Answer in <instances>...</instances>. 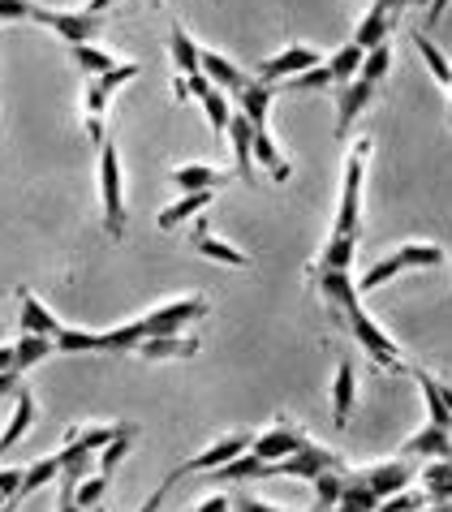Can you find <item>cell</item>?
<instances>
[{"mask_svg":"<svg viewBox=\"0 0 452 512\" xmlns=\"http://www.w3.org/2000/svg\"><path fill=\"white\" fill-rule=\"evenodd\" d=\"M121 426H125V422H108V426H69L65 439H74V444H82L87 452H100L104 444H112V439L121 435Z\"/></svg>","mask_w":452,"mask_h":512,"instance_id":"obj_39","label":"cell"},{"mask_svg":"<svg viewBox=\"0 0 452 512\" xmlns=\"http://www.w3.org/2000/svg\"><path fill=\"white\" fill-rule=\"evenodd\" d=\"M246 448H250V435H224V439H216V444H207L199 457L181 461L168 478L181 482V478H190V474H211V469H220V465H229L233 457H242Z\"/></svg>","mask_w":452,"mask_h":512,"instance_id":"obj_10","label":"cell"},{"mask_svg":"<svg viewBox=\"0 0 452 512\" xmlns=\"http://www.w3.org/2000/svg\"><path fill=\"white\" fill-rule=\"evenodd\" d=\"M371 99H375V82H366V78H353L345 87H336V138H349L353 121L362 117Z\"/></svg>","mask_w":452,"mask_h":512,"instance_id":"obj_13","label":"cell"},{"mask_svg":"<svg viewBox=\"0 0 452 512\" xmlns=\"http://www.w3.org/2000/svg\"><path fill=\"white\" fill-rule=\"evenodd\" d=\"M388 69H392V44H379V48H366V61H362V69H358V78H366V82H384L388 78Z\"/></svg>","mask_w":452,"mask_h":512,"instance_id":"obj_40","label":"cell"},{"mask_svg":"<svg viewBox=\"0 0 452 512\" xmlns=\"http://www.w3.org/2000/svg\"><path fill=\"white\" fill-rule=\"evenodd\" d=\"M168 177H173V186H177L181 194H194V190H220L224 181H229V177L220 173V168H207V164H181V168H173Z\"/></svg>","mask_w":452,"mask_h":512,"instance_id":"obj_24","label":"cell"},{"mask_svg":"<svg viewBox=\"0 0 452 512\" xmlns=\"http://www.w3.org/2000/svg\"><path fill=\"white\" fill-rule=\"evenodd\" d=\"M203 345H199V336H186V332H177V336H151L143 340L134 353L138 358H147V362H186L194 358Z\"/></svg>","mask_w":452,"mask_h":512,"instance_id":"obj_16","label":"cell"},{"mask_svg":"<svg viewBox=\"0 0 452 512\" xmlns=\"http://www.w3.org/2000/svg\"><path fill=\"white\" fill-rule=\"evenodd\" d=\"M414 379H418V388H422V401H427V422L452 431V409L444 405V396H440V379L427 375V371H414Z\"/></svg>","mask_w":452,"mask_h":512,"instance_id":"obj_28","label":"cell"},{"mask_svg":"<svg viewBox=\"0 0 452 512\" xmlns=\"http://www.w3.org/2000/svg\"><path fill=\"white\" fill-rule=\"evenodd\" d=\"M186 87H190V95L203 104V112H207V125L216 134H224L229 130V117H233V108H229V99H224V91L220 87H211V82L203 78V74H190L186 78Z\"/></svg>","mask_w":452,"mask_h":512,"instance_id":"obj_17","label":"cell"},{"mask_svg":"<svg viewBox=\"0 0 452 512\" xmlns=\"http://www.w3.org/2000/svg\"><path fill=\"white\" fill-rule=\"evenodd\" d=\"M414 48L422 52V61H427V69H431V78H435V82H440V87H444V91H452V65H448V56H444L440 48H435V44H431V35H422V31H418V35H414Z\"/></svg>","mask_w":452,"mask_h":512,"instance_id":"obj_37","label":"cell"},{"mask_svg":"<svg viewBox=\"0 0 452 512\" xmlns=\"http://www.w3.org/2000/svg\"><path fill=\"white\" fill-rule=\"evenodd\" d=\"M336 319H341L345 327H349V336L358 340V345L371 353V358L384 366V371H405V362H401V349H397V340H392L384 327H379L371 315L362 310V302H349V306H341L336 310Z\"/></svg>","mask_w":452,"mask_h":512,"instance_id":"obj_4","label":"cell"},{"mask_svg":"<svg viewBox=\"0 0 452 512\" xmlns=\"http://www.w3.org/2000/svg\"><path fill=\"white\" fill-rule=\"evenodd\" d=\"M315 65H319V52L315 48L293 44L285 52L267 56V61L259 65V82H289V78H298V74H306V69H315Z\"/></svg>","mask_w":452,"mask_h":512,"instance_id":"obj_12","label":"cell"},{"mask_svg":"<svg viewBox=\"0 0 452 512\" xmlns=\"http://www.w3.org/2000/svg\"><path fill=\"white\" fill-rule=\"evenodd\" d=\"M108 482H112L108 474H87L82 482H74V500H78V508H82V512H91V508L108 495Z\"/></svg>","mask_w":452,"mask_h":512,"instance_id":"obj_41","label":"cell"},{"mask_svg":"<svg viewBox=\"0 0 452 512\" xmlns=\"http://www.w3.org/2000/svg\"><path fill=\"white\" fill-rule=\"evenodd\" d=\"M199 74L211 82V87H220V91H233V95H242V87H246V74H242V69H237L233 61H229V56H224V52H211V48H203L199 52Z\"/></svg>","mask_w":452,"mask_h":512,"instance_id":"obj_20","label":"cell"},{"mask_svg":"<svg viewBox=\"0 0 452 512\" xmlns=\"http://www.w3.org/2000/svg\"><path fill=\"white\" fill-rule=\"evenodd\" d=\"M328 469H345V461L336 457L332 448H319V444H306L302 452H293L285 461H272V465H254V478H302V482H315L319 474Z\"/></svg>","mask_w":452,"mask_h":512,"instance_id":"obj_7","label":"cell"},{"mask_svg":"<svg viewBox=\"0 0 452 512\" xmlns=\"http://www.w3.org/2000/svg\"><path fill=\"white\" fill-rule=\"evenodd\" d=\"M0 371H13V345H0Z\"/></svg>","mask_w":452,"mask_h":512,"instance_id":"obj_51","label":"cell"},{"mask_svg":"<svg viewBox=\"0 0 452 512\" xmlns=\"http://www.w3.org/2000/svg\"><path fill=\"white\" fill-rule=\"evenodd\" d=\"M22 388V375L18 371H0V396H13Z\"/></svg>","mask_w":452,"mask_h":512,"instance_id":"obj_49","label":"cell"},{"mask_svg":"<svg viewBox=\"0 0 452 512\" xmlns=\"http://www.w3.org/2000/svg\"><path fill=\"white\" fill-rule=\"evenodd\" d=\"M134 439H138V426H134V422H125V426H121V435L112 439V444H104L100 452H95V465H100V474L112 478V469L125 461V452L134 448Z\"/></svg>","mask_w":452,"mask_h":512,"instance_id":"obj_35","label":"cell"},{"mask_svg":"<svg viewBox=\"0 0 452 512\" xmlns=\"http://www.w3.org/2000/svg\"><path fill=\"white\" fill-rule=\"evenodd\" d=\"M56 512H82L78 500H74V482H65L61 487V500H56Z\"/></svg>","mask_w":452,"mask_h":512,"instance_id":"obj_48","label":"cell"},{"mask_svg":"<svg viewBox=\"0 0 452 512\" xmlns=\"http://www.w3.org/2000/svg\"><path fill=\"white\" fill-rule=\"evenodd\" d=\"M306 444H310V439H306L302 426L276 422V426H267L263 435H254L246 452H250V457H259L263 465H272V461H285V457H293V452H302Z\"/></svg>","mask_w":452,"mask_h":512,"instance_id":"obj_9","label":"cell"},{"mask_svg":"<svg viewBox=\"0 0 452 512\" xmlns=\"http://www.w3.org/2000/svg\"><path fill=\"white\" fill-rule=\"evenodd\" d=\"M379 508V495L366 487L362 478H353L349 474V482H345V491H341V504H336V512H375Z\"/></svg>","mask_w":452,"mask_h":512,"instance_id":"obj_38","label":"cell"},{"mask_svg":"<svg viewBox=\"0 0 452 512\" xmlns=\"http://www.w3.org/2000/svg\"><path fill=\"white\" fill-rule=\"evenodd\" d=\"M211 198H216V190H194V194H181L177 203H168L160 216H155V224H160L164 233H173L177 224H186V220H194L199 211H207L211 207Z\"/></svg>","mask_w":452,"mask_h":512,"instance_id":"obj_23","label":"cell"},{"mask_svg":"<svg viewBox=\"0 0 452 512\" xmlns=\"http://www.w3.org/2000/svg\"><path fill=\"white\" fill-rule=\"evenodd\" d=\"M353 250H358V237L332 233L328 246H323V254H319V267H323V272H349V267H353Z\"/></svg>","mask_w":452,"mask_h":512,"instance_id":"obj_36","label":"cell"},{"mask_svg":"<svg viewBox=\"0 0 452 512\" xmlns=\"http://www.w3.org/2000/svg\"><path fill=\"white\" fill-rule=\"evenodd\" d=\"M401 457H422V461H452V431H444V426H422L418 435L405 439Z\"/></svg>","mask_w":452,"mask_h":512,"instance_id":"obj_18","label":"cell"},{"mask_svg":"<svg viewBox=\"0 0 452 512\" xmlns=\"http://www.w3.org/2000/svg\"><path fill=\"white\" fill-rule=\"evenodd\" d=\"M31 0H0V22H26Z\"/></svg>","mask_w":452,"mask_h":512,"instance_id":"obj_45","label":"cell"},{"mask_svg":"<svg viewBox=\"0 0 452 512\" xmlns=\"http://www.w3.org/2000/svg\"><path fill=\"white\" fill-rule=\"evenodd\" d=\"M26 22L48 26V31L61 35L69 48H74V44H91V39L104 31V18H100V13H91V9L69 13V9H44V5H31V13H26Z\"/></svg>","mask_w":452,"mask_h":512,"instance_id":"obj_8","label":"cell"},{"mask_svg":"<svg viewBox=\"0 0 452 512\" xmlns=\"http://www.w3.org/2000/svg\"><path fill=\"white\" fill-rule=\"evenodd\" d=\"M190 246L203 254V259H211V263H224V267H250V259L242 250L233 246V241H224V237H211V224L207 220H199L194 224V237H190Z\"/></svg>","mask_w":452,"mask_h":512,"instance_id":"obj_21","label":"cell"},{"mask_svg":"<svg viewBox=\"0 0 452 512\" xmlns=\"http://www.w3.org/2000/svg\"><path fill=\"white\" fill-rule=\"evenodd\" d=\"M448 5H452V0H431V9H427V22H431V26H435V22H440Z\"/></svg>","mask_w":452,"mask_h":512,"instance_id":"obj_50","label":"cell"},{"mask_svg":"<svg viewBox=\"0 0 452 512\" xmlns=\"http://www.w3.org/2000/svg\"><path fill=\"white\" fill-rule=\"evenodd\" d=\"M48 353H56V345H52V340L48 336H18V345H13V371H31V366H39V362H44L48 358Z\"/></svg>","mask_w":452,"mask_h":512,"instance_id":"obj_33","label":"cell"},{"mask_svg":"<svg viewBox=\"0 0 452 512\" xmlns=\"http://www.w3.org/2000/svg\"><path fill=\"white\" fill-rule=\"evenodd\" d=\"M22 469H26V465H5V469H0V495H5V500H18V491H22Z\"/></svg>","mask_w":452,"mask_h":512,"instance_id":"obj_43","label":"cell"},{"mask_svg":"<svg viewBox=\"0 0 452 512\" xmlns=\"http://www.w3.org/2000/svg\"><path fill=\"white\" fill-rule=\"evenodd\" d=\"M405 9H409V0H375V5L366 9V18L358 22V31H353V44H358V48L388 44L392 22H397V13H405Z\"/></svg>","mask_w":452,"mask_h":512,"instance_id":"obj_11","label":"cell"},{"mask_svg":"<svg viewBox=\"0 0 452 512\" xmlns=\"http://www.w3.org/2000/svg\"><path fill=\"white\" fill-rule=\"evenodd\" d=\"M168 491H173V478H168V482H160V487H155V491L147 495V504L138 508V512H160V504H164V495H168Z\"/></svg>","mask_w":452,"mask_h":512,"instance_id":"obj_46","label":"cell"},{"mask_svg":"<svg viewBox=\"0 0 452 512\" xmlns=\"http://www.w3.org/2000/svg\"><path fill=\"white\" fill-rule=\"evenodd\" d=\"M69 61L78 65V74H87V78H100V74H108L112 65H121L112 52H104V48H95V44H74L69 48Z\"/></svg>","mask_w":452,"mask_h":512,"instance_id":"obj_32","label":"cell"},{"mask_svg":"<svg viewBox=\"0 0 452 512\" xmlns=\"http://www.w3.org/2000/svg\"><path fill=\"white\" fill-rule=\"evenodd\" d=\"M18 327H22L26 336H48V340H56V336L65 332V323L56 319L31 289H18Z\"/></svg>","mask_w":452,"mask_h":512,"instance_id":"obj_15","label":"cell"},{"mask_svg":"<svg viewBox=\"0 0 452 512\" xmlns=\"http://www.w3.org/2000/svg\"><path fill=\"white\" fill-rule=\"evenodd\" d=\"M138 74H143V65H138V61H121V65H112L108 74L87 78V95H82V108H87V134H91L95 147L104 142V108H108V99L117 95V87L134 82Z\"/></svg>","mask_w":452,"mask_h":512,"instance_id":"obj_6","label":"cell"},{"mask_svg":"<svg viewBox=\"0 0 452 512\" xmlns=\"http://www.w3.org/2000/svg\"><path fill=\"white\" fill-rule=\"evenodd\" d=\"M345 482H349V469H328V474H319L315 482H310V487H315V508L319 512H336Z\"/></svg>","mask_w":452,"mask_h":512,"instance_id":"obj_34","label":"cell"},{"mask_svg":"<svg viewBox=\"0 0 452 512\" xmlns=\"http://www.w3.org/2000/svg\"><path fill=\"white\" fill-rule=\"evenodd\" d=\"M35 414H39L35 392L22 383V388L13 392V418L5 422V431H0V457H5V452H9L13 444H18V439H22L26 431H31V426H35Z\"/></svg>","mask_w":452,"mask_h":512,"instance_id":"obj_19","label":"cell"},{"mask_svg":"<svg viewBox=\"0 0 452 512\" xmlns=\"http://www.w3.org/2000/svg\"><path fill=\"white\" fill-rule=\"evenodd\" d=\"M422 495L427 504H452V461L422 465Z\"/></svg>","mask_w":452,"mask_h":512,"instance_id":"obj_27","label":"cell"},{"mask_svg":"<svg viewBox=\"0 0 452 512\" xmlns=\"http://www.w3.org/2000/svg\"><path fill=\"white\" fill-rule=\"evenodd\" d=\"M194 512H233V500L229 495H211V500H203Z\"/></svg>","mask_w":452,"mask_h":512,"instance_id":"obj_47","label":"cell"},{"mask_svg":"<svg viewBox=\"0 0 452 512\" xmlns=\"http://www.w3.org/2000/svg\"><path fill=\"white\" fill-rule=\"evenodd\" d=\"M168 52H173V65H177V74L181 78H190V74H199V44H194V39L181 31V26H173V31H168Z\"/></svg>","mask_w":452,"mask_h":512,"instance_id":"obj_31","label":"cell"},{"mask_svg":"<svg viewBox=\"0 0 452 512\" xmlns=\"http://www.w3.org/2000/svg\"><path fill=\"white\" fill-rule=\"evenodd\" d=\"M100 203H104V229L112 241L125 237L130 211H125V181H121V155L117 142H100Z\"/></svg>","mask_w":452,"mask_h":512,"instance_id":"obj_5","label":"cell"},{"mask_svg":"<svg viewBox=\"0 0 452 512\" xmlns=\"http://www.w3.org/2000/svg\"><path fill=\"white\" fill-rule=\"evenodd\" d=\"M233 512H285V508H276V504H267L259 500V495H233Z\"/></svg>","mask_w":452,"mask_h":512,"instance_id":"obj_44","label":"cell"},{"mask_svg":"<svg viewBox=\"0 0 452 512\" xmlns=\"http://www.w3.org/2000/svg\"><path fill=\"white\" fill-rule=\"evenodd\" d=\"M362 61H366V48H358V44H353V39H349V44H341V48H336V52H332V56H328V61H323V65H328V74H332V82H336V87H345V82H353V78H358Z\"/></svg>","mask_w":452,"mask_h":512,"instance_id":"obj_26","label":"cell"},{"mask_svg":"<svg viewBox=\"0 0 452 512\" xmlns=\"http://www.w3.org/2000/svg\"><path fill=\"white\" fill-rule=\"evenodd\" d=\"M328 87H336V82H332V74H328V65H323V61L315 69H306V74L285 82V91H293V95H298V91H328Z\"/></svg>","mask_w":452,"mask_h":512,"instance_id":"obj_42","label":"cell"},{"mask_svg":"<svg viewBox=\"0 0 452 512\" xmlns=\"http://www.w3.org/2000/svg\"><path fill=\"white\" fill-rule=\"evenodd\" d=\"M18 504H22V500H9V504H5V508H0V512H18Z\"/></svg>","mask_w":452,"mask_h":512,"instance_id":"obj_53","label":"cell"},{"mask_svg":"<svg viewBox=\"0 0 452 512\" xmlns=\"http://www.w3.org/2000/svg\"><path fill=\"white\" fill-rule=\"evenodd\" d=\"M207 315H211L207 297H194V293L177 297V302H164V306H155V310H147V315H138L130 323L100 332V353H134L143 340H151V336H177V332H186V327L203 323Z\"/></svg>","mask_w":452,"mask_h":512,"instance_id":"obj_1","label":"cell"},{"mask_svg":"<svg viewBox=\"0 0 452 512\" xmlns=\"http://www.w3.org/2000/svg\"><path fill=\"white\" fill-rule=\"evenodd\" d=\"M151 5H155V9H160V5H164V0H151Z\"/></svg>","mask_w":452,"mask_h":512,"instance_id":"obj_54","label":"cell"},{"mask_svg":"<svg viewBox=\"0 0 452 512\" xmlns=\"http://www.w3.org/2000/svg\"><path fill=\"white\" fill-rule=\"evenodd\" d=\"M272 99H276V91H272V82H246L242 87V112L250 117V125L259 130V125H267V108H272Z\"/></svg>","mask_w":452,"mask_h":512,"instance_id":"obj_29","label":"cell"},{"mask_svg":"<svg viewBox=\"0 0 452 512\" xmlns=\"http://www.w3.org/2000/svg\"><path fill=\"white\" fill-rule=\"evenodd\" d=\"M414 267H427V272L431 267H444V250L431 246V241H405V246L384 254V259L358 280V293H371V289H379V284L397 280L401 272H414Z\"/></svg>","mask_w":452,"mask_h":512,"instance_id":"obj_3","label":"cell"},{"mask_svg":"<svg viewBox=\"0 0 452 512\" xmlns=\"http://www.w3.org/2000/svg\"><path fill=\"white\" fill-rule=\"evenodd\" d=\"M52 478H61V461H56V452L52 457H39L22 469V491H18V500H31L35 491H44Z\"/></svg>","mask_w":452,"mask_h":512,"instance_id":"obj_30","label":"cell"},{"mask_svg":"<svg viewBox=\"0 0 452 512\" xmlns=\"http://www.w3.org/2000/svg\"><path fill=\"white\" fill-rule=\"evenodd\" d=\"M229 142H233V164H237V177L254 181V130H250V117L246 112H233L229 117Z\"/></svg>","mask_w":452,"mask_h":512,"instance_id":"obj_22","label":"cell"},{"mask_svg":"<svg viewBox=\"0 0 452 512\" xmlns=\"http://www.w3.org/2000/svg\"><path fill=\"white\" fill-rule=\"evenodd\" d=\"M440 396H444V405L452 409V383H440Z\"/></svg>","mask_w":452,"mask_h":512,"instance_id":"obj_52","label":"cell"},{"mask_svg":"<svg viewBox=\"0 0 452 512\" xmlns=\"http://www.w3.org/2000/svg\"><path fill=\"white\" fill-rule=\"evenodd\" d=\"M353 392H358L353 362H336V379H332V418H336V426L349 422V414H353Z\"/></svg>","mask_w":452,"mask_h":512,"instance_id":"obj_25","label":"cell"},{"mask_svg":"<svg viewBox=\"0 0 452 512\" xmlns=\"http://www.w3.org/2000/svg\"><path fill=\"white\" fill-rule=\"evenodd\" d=\"M353 478H362L366 487L379 495V500H388V495H397V491H405L409 482H414V465H409V457H401V461H379V465L358 469Z\"/></svg>","mask_w":452,"mask_h":512,"instance_id":"obj_14","label":"cell"},{"mask_svg":"<svg viewBox=\"0 0 452 512\" xmlns=\"http://www.w3.org/2000/svg\"><path fill=\"white\" fill-rule=\"evenodd\" d=\"M366 160H371V138H358L345 160V181H341V207H336L332 233L358 237L362 233V181H366Z\"/></svg>","mask_w":452,"mask_h":512,"instance_id":"obj_2","label":"cell"}]
</instances>
